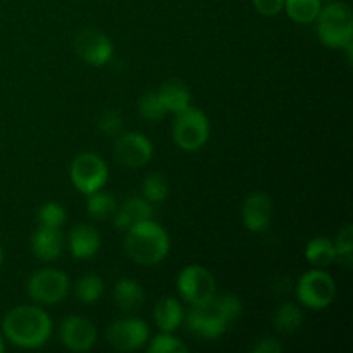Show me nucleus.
<instances>
[{
	"instance_id": "393cba45",
	"label": "nucleus",
	"mask_w": 353,
	"mask_h": 353,
	"mask_svg": "<svg viewBox=\"0 0 353 353\" xmlns=\"http://www.w3.org/2000/svg\"><path fill=\"white\" fill-rule=\"evenodd\" d=\"M103 283L99 276H83L76 286V296L85 303H93L102 296Z\"/></svg>"
},
{
	"instance_id": "5701e85b",
	"label": "nucleus",
	"mask_w": 353,
	"mask_h": 353,
	"mask_svg": "<svg viewBox=\"0 0 353 353\" xmlns=\"http://www.w3.org/2000/svg\"><path fill=\"white\" fill-rule=\"evenodd\" d=\"M303 323V314L293 303H285L278 309L274 316V326L279 333L283 334H292L300 330Z\"/></svg>"
},
{
	"instance_id": "2f4dec72",
	"label": "nucleus",
	"mask_w": 353,
	"mask_h": 353,
	"mask_svg": "<svg viewBox=\"0 0 353 353\" xmlns=\"http://www.w3.org/2000/svg\"><path fill=\"white\" fill-rule=\"evenodd\" d=\"M252 3L262 16H276L283 10L285 0H252Z\"/></svg>"
},
{
	"instance_id": "6e6552de",
	"label": "nucleus",
	"mask_w": 353,
	"mask_h": 353,
	"mask_svg": "<svg viewBox=\"0 0 353 353\" xmlns=\"http://www.w3.org/2000/svg\"><path fill=\"white\" fill-rule=\"evenodd\" d=\"M69 292V278L57 269H43L34 272L28 281V293L37 302L54 305L62 302Z\"/></svg>"
},
{
	"instance_id": "0eeeda50",
	"label": "nucleus",
	"mask_w": 353,
	"mask_h": 353,
	"mask_svg": "<svg viewBox=\"0 0 353 353\" xmlns=\"http://www.w3.org/2000/svg\"><path fill=\"white\" fill-rule=\"evenodd\" d=\"M296 295L303 305L319 310L333 302L336 295V285L327 272L309 271L300 278Z\"/></svg>"
},
{
	"instance_id": "f704fd0d",
	"label": "nucleus",
	"mask_w": 353,
	"mask_h": 353,
	"mask_svg": "<svg viewBox=\"0 0 353 353\" xmlns=\"http://www.w3.org/2000/svg\"><path fill=\"white\" fill-rule=\"evenodd\" d=\"M0 264H2V248H0Z\"/></svg>"
},
{
	"instance_id": "9d476101",
	"label": "nucleus",
	"mask_w": 353,
	"mask_h": 353,
	"mask_svg": "<svg viewBox=\"0 0 353 353\" xmlns=\"http://www.w3.org/2000/svg\"><path fill=\"white\" fill-rule=\"evenodd\" d=\"M74 47L79 57L92 65H103L112 59L114 47L109 37L95 28H85L79 31Z\"/></svg>"
},
{
	"instance_id": "f257e3e1",
	"label": "nucleus",
	"mask_w": 353,
	"mask_h": 353,
	"mask_svg": "<svg viewBox=\"0 0 353 353\" xmlns=\"http://www.w3.org/2000/svg\"><path fill=\"white\" fill-rule=\"evenodd\" d=\"M241 314V302L236 295L224 293V295L210 299L209 302L193 305L188 314V330L193 334L205 340L221 336L233 321Z\"/></svg>"
},
{
	"instance_id": "2eb2a0df",
	"label": "nucleus",
	"mask_w": 353,
	"mask_h": 353,
	"mask_svg": "<svg viewBox=\"0 0 353 353\" xmlns=\"http://www.w3.org/2000/svg\"><path fill=\"white\" fill-rule=\"evenodd\" d=\"M33 254L41 261H54L64 248V236L59 228L40 226L31 238Z\"/></svg>"
},
{
	"instance_id": "c756f323",
	"label": "nucleus",
	"mask_w": 353,
	"mask_h": 353,
	"mask_svg": "<svg viewBox=\"0 0 353 353\" xmlns=\"http://www.w3.org/2000/svg\"><path fill=\"white\" fill-rule=\"evenodd\" d=\"M38 221L40 226L61 228L65 223V210L55 202H47L38 210Z\"/></svg>"
},
{
	"instance_id": "4468645a",
	"label": "nucleus",
	"mask_w": 353,
	"mask_h": 353,
	"mask_svg": "<svg viewBox=\"0 0 353 353\" xmlns=\"http://www.w3.org/2000/svg\"><path fill=\"white\" fill-rule=\"evenodd\" d=\"M272 202L265 193H252L243 205V223L254 233H261L271 223Z\"/></svg>"
},
{
	"instance_id": "dca6fc26",
	"label": "nucleus",
	"mask_w": 353,
	"mask_h": 353,
	"mask_svg": "<svg viewBox=\"0 0 353 353\" xmlns=\"http://www.w3.org/2000/svg\"><path fill=\"white\" fill-rule=\"evenodd\" d=\"M69 248L76 259H92L100 248V234L88 224H79L69 234Z\"/></svg>"
},
{
	"instance_id": "a878e982",
	"label": "nucleus",
	"mask_w": 353,
	"mask_h": 353,
	"mask_svg": "<svg viewBox=\"0 0 353 353\" xmlns=\"http://www.w3.org/2000/svg\"><path fill=\"white\" fill-rule=\"evenodd\" d=\"M138 110H140L141 117L148 121H159L168 114L157 92L145 93L140 99V103H138Z\"/></svg>"
},
{
	"instance_id": "c85d7f7f",
	"label": "nucleus",
	"mask_w": 353,
	"mask_h": 353,
	"mask_svg": "<svg viewBox=\"0 0 353 353\" xmlns=\"http://www.w3.org/2000/svg\"><path fill=\"white\" fill-rule=\"evenodd\" d=\"M150 353H185L188 352V347L183 343L181 340H178L176 336H172L171 333L159 334L152 340L150 347H148Z\"/></svg>"
},
{
	"instance_id": "a211bd4d",
	"label": "nucleus",
	"mask_w": 353,
	"mask_h": 353,
	"mask_svg": "<svg viewBox=\"0 0 353 353\" xmlns=\"http://www.w3.org/2000/svg\"><path fill=\"white\" fill-rule=\"evenodd\" d=\"M114 302L123 312H138L145 303V292L133 279H121L114 288Z\"/></svg>"
},
{
	"instance_id": "7c9ffc66",
	"label": "nucleus",
	"mask_w": 353,
	"mask_h": 353,
	"mask_svg": "<svg viewBox=\"0 0 353 353\" xmlns=\"http://www.w3.org/2000/svg\"><path fill=\"white\" fill-rule=\"evenodd\" d=\"M99 130L103 134L114 137L123 130V116L117 110H105L99 119Z\"/></svg>"
},
{
	"instance_id": "20e7f679",
	"label": "nucleus",
	"mask_w": 353,
	"mask_h": 353,
	"mask_svg": "<svg viewBox=\"0 0 353 353\" xmlns=\"http://www.w3.org/2000/svg\"><path fill=\"white\" fill-rule=\"evenodd\" d=\"M317 33L327 47L341 48L350 43L353 37V12L343 2H331L321 7L317 16Z\"/></svg>"
},
{
	"instance_id": "aec40b11",
	"label": "nucleus",
	"mask_w": 353,
	"mask_h": 353,
	"mask_svg": "<svg viewBox=\"0 0 353 353\" xmlns=\"http://www.w3.org/2000/svg\"><path fill=\"white\" fill-rule=\"evenodd\" d=\"M154 319L155 324L165 333H171L176 327H179V324L183 323V309L178 300L171 296L161 300L154 309Z\"/></svg>"
},
{
	"instance_id": "b1692460",
	"label": "nucleus",
	"mask_w": 353,
	"mask_h": 353,
	"mask_svg": "<svg viewBox=\"0 0 353 353\" xmlns=\"http://www.w3.org/2000/svg\"><path fill=\"white\" fill-rule=\"evenodd\" d=\"M86 209L88 214L93 219H105V217L114 216V212L117 210V203L114 200L112 195L102 192H93L90 193V199L86 202Z\"/></svg>"
},
{
	"instance_id": "9b49d317",
	"label": "nucleus",
	"mask_w": 353,
	"mask_h": 353,
	"mask_svg": "<svg viewBox=\"0 0 353 353\" xmlns=\"http://www.w3.org/2000/svg\"><path fill=\"white\" fill-rule=\"evenodd\" d=\"M148 338V327L138 317L116 321L107 330V340L119 352H131L143 347Z\"/></svg>"
},
{
	"instance_id": "473e14b6",
	"label": "nucleus",
	"mask_w": 353,
	"mask_h": 353,
	"mask_svg": "<svg viewBox=\"0 0 353 353\" xmlns=\"http://www.w3.org/2000/svg\"><path fill=\"white\" fill-rule=\"evenodd\" d=\"M254 353H279L281 352V345L276 340H271V338H264V340L259 341L254 348H252Z\"/></svg>"
},
{
	"instance_id": "1a4fd4ad",
	"label": "nucleus",
	"mask_w": 353,
	"mask_h": 353,
	"mask_svg": "<svg viewBox=\"0 0 353 353\" xmlns=\"http://www.w3.org/2000/svg\"><path fill=\"white\" fill-rule=\"evenodd\" d=\"M178 290L183 299L192 305L209 302L216 295V279L212 272L202 265H188L178 278Z\"/></svg>"
},
{
	"instance_id": "7ed1b4c3",
	"label": "nucleus",
	"mask_w": 353,
	"mask_h": 353,
	"mask_svg": "<svg viewBox=\"0 0 353 353\" xmlns=\"http://www.w3.org/2000/svg\"><path fill=\"white\" fill-rule=\"evenodd\" d=\"M124 248L131 261L141 265H155L169 252V236L162 226L147 219L128 228Z\"/></svg>"
},
{
	"instance_id": "72a5a7b5",
	"label": "nucleus",
	"mask_w": 353,
	"mask_h": 353,
	"mask_svg": "<svg viewBox=\"0 0 353 353\" xmlns=\"http://www.w3.org/2000/svg\"><path fill=\"white\" fill-rule=\"evenodd\" d=\"M3 350H6V345H3V338H2V334H0V353H2Z\"/></svg>"
},
{
	"instance_id": "412c9836",
	"label": "nucleus",
	"mask_w": 353,
	"mask_h": 353,
	"mask_svg": "<svg viewBox=\"0 0 353 353\" xmlns=\"http://www.w3.org/2000/svg\"><path fill=\"white\" fill-rule=\"evenodd\" d=\"M283 7L295 23L310 24L319 16L323 2L321 0H285Z\"/></svg>"
},
{
	"instance_id": "bb28decb",
	"label": "nucleus",
	"mask_w": 353,
	"mask_h": 353,
	"mask_svg": "<svg viewBox=\"0 0 353 353\" xmlns=\"http://www.w3.org/2000/svg\"><path fill=\"white\" fill-rule=\"evenodd\" d=\"M334 250H336V259L345 268L352 265V252H353V228L348 224L338 233L336 241H334Z\"/></svg>"
},
{
	"instance_id": "423d86ee",
	"label": "nucleus",
	"mask_w": 353,
	"mask_h": 353,
	"mask_svg": "<svg viewBox=\"0 0 353 353\" xmlns=\"http://www.w3.org/2000/svg\"><path fill=\"white\" fill-rule=\"evenodd\" d=\"M69 174H71V181L76 190L90 195L105 185L107 178H109V169L100 155L85 152L72 161Z\"/></svg>"
},
{
	"instance_id": "39448f33",
	"label": "nucleus",
	"mask_w": 353,
	"mask_h": 353,
	"mask_svg": "<svg viewBox=\"0 0 353 353\" xmlns=\"http://www.w3.org/2000/svg\"><path fill=\"white\" fill-rule=\"evenodd\" d=\"M209 119L205 114L193 107H186L176 114L172 137L181 150L196 152L209 140Z\"/></svg>"
},
{
	"instance_id": "f8f14e48",
	"label": "nucleus",
	"mask_w": 353,
	"mask_h": 353,
	"mask_svg": "<svg viewBox=\"0 0 353 353\" xmlns=\"http://www.w3.org/2000/svg\"><path fill=\"white\" fill-rule=\"evenodd\" d=\"M154 155V145L140 133H124L116 141V157L128 168H141Z\"/></svg>"
},
{
	"instance_id": "6ab92c4d",
	"label": "nucleus",
	"mask_w": 353,
	"mask_h": 353,
	"mask_svg": "<svg viewBox=\"0 0 353 353\" xmlns=\"http://www.w3.org/2000/svg\"><path fill=\"white\" fill-rule=\"evenodd\" d=\"M157 93L168 112H181L183 109L190 105V100H192L188 86L185 83L178 81V79H171V81L164 83Z\"/></svg>"
},
{
	"instance_id": "cd10ccee",
	"label": "nucleus",
	"mask_w": 353,
	"mask_h": 353,
	"mask_svg": "<svg viewBox=\"0 0 353 353\" xmlns=\"http://www.w3.org/2000/svg\"><path fill=\"white\" fill-rule=\"evenodd\" d=\"M169 193L168 181L161 174H150L143 181V196L148 202H162Z\"/></svg>"
},
{
	"instance_id": "ddd939ff",
	"label": "nucleus",
	"mask_w": 353,
	"mask_h": 353,
	"mask_svg": "<svg viewBox=\"0 0 353 353\" xmlns=\"http://www.w3.org/2000/svg\"><path fill=\"white\" fill-rule=\"evenodd\" d=\"M62 343L72 352H86L95 345L97 330L90 319L79 316H71L62 323L61 327Z\"/></svg>"
},
{
	"instance_id": "f3484780",
	"label": "nucleus",
	"mask_w": 353,
	"mask_h": 353,
	"mask_svg": "<svg viewBox=\"0 0 353 353\" xmlns=\"http://www.w3.org/2000/svg\"><path fill=\"white\" fill-rule=\"evenodd\" d=\"M152 207L147 202V199H140V196H131L126 202L121 205L119 210L114 212V226L117 230H128L133 224L141 223L152 217Z\"/></svg>"
},
{
	"instance_id": "4be33fe9",
	"label": "nucleus",
	"mask_w": 353,
	"mask_h": 353,
	"mask_svg": "<svg viewBox=\"0 0 353 353\" xmlns=\"http://www.w3.org/2000/svg\"><path fill=\"white\" fill-rule=\"evenodd\" d=\"M305 257L316 268H324L330 265L331 262L336 259V250H334V243L327 238H314L309 241L305 248Z\"/></svg>"
},
{
	"instance_id": "f03ea898",
	"label": "nucleus",
	"mask_w": 353,
	"mask_h": 353,
	"mask_svg": "<svg viewBox=\"0 0 353 353\" xmlns=\"http://www.w3.org/2000/svg\"><path fill=\"white\" fill-rule=\"evenodd\" d=\"M2 330L7 340L16 347L38 348L50 338L52 321L38 307L19 305L6 314Z\"/></svg>"
}]
</instances>
